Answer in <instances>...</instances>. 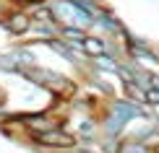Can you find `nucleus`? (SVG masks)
Wrapping results in <instances>:
<instances>
[{"label": "nucleus", "instance_id": "nucleus-8", "mask_svg": "<svg viewBox=\"0 0 159 153\" xmlns=\"http://www.w3.org/2000/svg\"><path fill=\"white\" fill-rule=\"evenodd\" d=\"M11 57L16 60L21 68H29V65H37V55L31 52L29 47H13L11 49Z\"/></svg>", "mask_w": 159, "mask_h": 153}, {"label": "nucleus", "instance_id": "nucleus-11", "mask_svg": "<svg viewBox=\"0 0 159 153\" xmlns=\"http://www.w3.org/2000/svg\"><path fill=\"white\" fill-rule=\"evenodd\" d=\"M146 104L154 106V109H159V88H146Z\"/></svg>", "mask_w": 159, "mask_h": 153}, {"label": "nucleus", "instance_id": "nucleus-6", "mask_svg": "<svg viewBox=\"0 0 159 153\" xmlns=\"http://www.w3.org/2000/svg\"><path fill=\"white\" fill-rule=\"evenodd\" d=\"M117 153H157L154 145L143 143V140H133V138H120Z\"/></svg>", "mask_w": 159, "mask_h": 153}, {"label": "nucleus", "instance_id": "nucleus-4", "mask_svg": "<svg viewBox=\"0 0 159 153\" xmlns=\"http://www.w3.org/2000/svg\"><path fill=\"white\" fill-rule=\"evenodd\" d=\"M3 29L8 31V34H13V36H24V34H29L31 31V16L26 11H11L8 16H3Z\"/></svg>", "mask_w": 159, "mask_h": 153}, {"label": "nucleus", "instance_id": "nucleus-9", "mask_svg": "<svg viewBox=\"0 0 159 153\" xmlns=\"http://www.w3.org/2000/svg\"><path fill=\"white\" fill-rule=\"evenodd\" d=\"M123 91H125V99L133 104H146V88H141L138 83H123Z\"/></svg>", "mask_w": 159, "mask_h": 153}, {"label": "nucleus", "instance_id": "nucleus-5", "mask_svg": "<svg viewBox=\"0 0 159 153\" xmlns=\"http://www.w3.org/2000/svg\"><path fill=\"white\" fill-rule=\"evenodd\" d=\"M107 49H110L107 36H91V34H86V39L81 42V52H84V55H89V57L107 55Z\"/></svg>", "mask_w": 159, "mask_h": 153}, {"label": "nucleus", "instance_id": "nucleus-2", "mask_svg": "<svg viewBox=\"0 0 159 153\" xmlns=\"http://www.w3.org/2000/svg\"><path fill=\"white\" fill-rule=\"evenodd\" d=\"M31 143L37 145L39 151H52V153H70L78 148V138L76 132H70L68 127H52L47 132H39V135L31 138Z\"/></svg>", "mask_w": 159, "mask_h": 153}, {"label": "nucleus", "instance_id": "nucleus-10", "mask_svg": "<svg viewBox=\"0 0 159 153\" xmlns=\"http://www.w3.org/2000/svg\"><path fill=\"white\" fill-rule=\"evenodd\" d=\"M94 60H97V68H102V70L115 73V75H117V68H120V65H117V60H112L110 55H99V57H94Z\"/></svg>", "mask_w": 159, "mask_h": 153}, {"label": "nucleus", "instance_id": "nucleus-3", "mask_svg": "<svg viewBox=\"0 0 159 153\" xmlns=\"http://www.w3.org/2000/svg\"><path fill=\"white\" fill-rule=\"evenodd\" d=\"M18 75L29 78L34 86H42V88L52 91V94H68V91L73 88L65 75H60V73H55V70H47V68H37V65L18 68Z\"/></svg>", "mask_w": 159, "mask_h": 153}, {"label": "nucleus", "instance_id": "nucleus-7", "mask_svg": "<svg viewBox=\"0 0 159 153\" xmlns=\"http://www.w3.org/2000/svg\"><path fill=\"white\" fill-rule=\"evenodd\" d=\"M86 34H89V31L76 29V26H60V39L68 42V44H73V47H81V42L86 39Z\"/></svg>", "mask_w": 159, "mask_h": 153}, {"label": "nucleus", "instance_id": "nucleus-1", "mask_svg": "<svg viewBox=\"0 0 159 153\" xmlns=\"http://www.w3.org/2000/svg\"><path fill=\"white\" fill-rule=\"evenodd\" d=\"M50 8L57 26H76V29H84V31H89L94 26V13L81 8L76 0H52Z\"/></svg>", "mask_w": 159, "mask_h": 153}]
</instances>
